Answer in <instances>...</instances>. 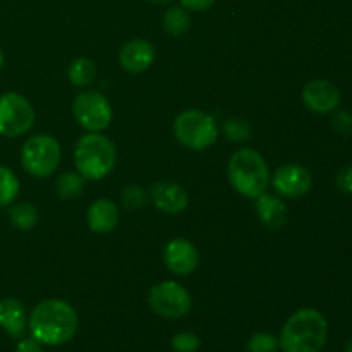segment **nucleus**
Returning <instances> with one entry per match:
<instances>
[{
  "label": "nucleus",
  "instance_id": "obj_6",
  "mask_svg": "<svg viewBox=\"0 0 352 352\" xmlns=\"http://www.w3.org/2000/svg\"><path fill=\"white\" fill-rule=\"evenodd\" d=\"M62 150L55 138L48 134H36L24 143L21 150V164L30 175L45 179L57 170Z\"/></svg>",
  "mask_w": 352,
  "mask_h": 352
},
{
  "label": "nucleus",
  "instance_id": "obj_14",
  "mask_svg": "<svg viewBox=\"0 0 352 352\" xmlns=\"http://www.w3.org/2000/svg\"><path fill=\"white\" fill-rule=\"evenodd\" d=\"M119 62L124 71L133 72V74L148 71L155 62L153 45L146 40H141V38L129 40L120 48Z\"/></svg>",
  "mask_w": 352,
  "mask_h": 352
},
{
  "label": "nucleus",
  "instance_id": "obj_25",
  "mask_svg": "<svg viewBox=\"0 0 352 352\" xmlns=\"http://www.w3.org/2000/svg\"><path fill=\"white\" fill-rule=\"evenodd\" d=\"M248 351L250 352H277L278 339L268 332H256L248 340Z\"/></svg>",
  "mask_w": 352,
  "mask_h": 352
},
{
  "label": "nucleus",
  "instance_id": "obj_31",
  "mask_svg": "<svg viewBox=\"0 0 352 352\" xmlns=\"http://www.w3.org/2000/svg\"><path fill=\"white\" fill-rule=\"evenodd\" d=\"M346 352H352V337L346 342Z\"/></svg>",
  "mask_w": 352,
  "mask_h": 352
},
{
  "label": "nucleus",
  "instance_id": "obj_7",
  "mask_svg": "<svg viewBox=\"0 0 352 352\" xmlns=\"http://www.w3.org/2000/svg\"><path fill=\"white\" fill-rule=\"evenodd\" d=\"M148 305L155 315L167 320H177L191 311L192 299L184 285L174 280H164L151 287Z\"/></svg>",
  "mask_w": 352,
  "mask_h": 352
},
{
  "label": "nucleus",
  "instance_id": "obj_13",
  "mask_svg": "<svg viewBox=\"0 0 352 352\" xmlns=\"http://www.w3.org/2000/svg\"><path fill=\"white\" fill-rule=\"evenodd\" d=\"M150 198L160 212L167 215L182 213L189 205L188 191L172 181H158L150 188Z\"/></svg>",
  "mask_w": 352,
  "mask_h": 352
},
{
  "label": "nucleus",
  "instance_id": "obj_28",
  "mask_svg": "<svg viewBox=\"0 0 352 352\" xmlns=\"http://www.w3.org/2000/svg\"><path fill=\"white\" fill-rule=\"evenodd\" d=\"M337 188L342 192L352 195V165H347L337 174Z\"/></svg>",
  "mask_w": 352,
  "mask_h": 352
},
{
  "label": "nucleus",
  "instance_id": "obj_17",
  "mask_svg": "<svg viewBox=\"0 0 352 352\" xmlns=\"http://www.w3.org/2000/svg\"><path fill=\"white\" fill-rule=\"evenodd\" d=\"M256 213L261 223L272 230H278L287 222V206L278 196L263 192L256 198Z\"/></svg>",
  "mask_w": 352,
  "mask_h": 352
},
{
  "label": "nucleus",
  "instance_id": "obj_24",
  "mask_svg": "<svg viewBox=\"0 0 352 352\" xmlns=\"http://www.w3.org/2000/svg\"><path fill=\"white\" fill-rule=\"evenodd\" d=\"M146 191L140 184H129L120 191V199L126 210H140L146 203Z\"/></svg>",
  "mask_w": 352,
  "mask_h": 352
},
{
  "label": "nucleus",
  "instance_id": "obj_8",
  "mask_svg": "<svg viewBox=\"0 0 352 352\" xmlns=\"http://www.w3.org/2000/svg\"><path fill=\"white\" fill-rule=\"evenodd\" d=\"M34 109L19 93L0 95V136L17 138L33 127Z\"/></svg>",
  "mask_w": 352,
  "mask_h": 352
},
{
  "label": "nucleus",
  "instance_id": "obj_22",
  "mask_svg": "<svg viewBox=\"0 0 352 352\" xmlns=\"http://www.w3.org/2000/svg\"><path fill=\"white\" fill-rule=\"evenodd\" d=\"M19 195V179L10 168L0 165V208L9 206Z\"/></svg>",
  "mask_w": 352,
  "mask_h": 352
},
{
  "label": "nucleus",
  "instance_id": "obj_11",
  "mask_svg": "<svg viewBox=\"0 0 352 352\" xmlns=\"http://www.w3.org/2000/svg\"><path fill=\"white\" fill-rule=\"evenodd\" d=\"M164 263L172 274L181 275V277L191 275L199 265V251L191 241L177 237L165 244Z\"/></svg>",
  "mask_w": 352,
  "mask_h": 352
},
{
  "label": "nucleus",
  "instance_id": "obj_18",
  "mask_svg": "<svg viewBox=\"0 0 352 352\" xmlns=\"http://www.w3.org/2000/svg\"><path fill=\"white\" fill-rule=\"evenodd\" d=\"M9 219L10 223H12L16 229L31 230L38 226V222H40V213H38V208L33 203L23 201L10 206Z\"/></svg>",
  "mask_w": 352,
  "mask_h": 352
},
{
  "label": "nucleus",
  "instance_id": "obj_10",
  "mask_svg": "<svg viewBox=\"0 0 352 352\" xmlns=\"http://www.w3.org/2000/svg\"><path fill=\"white\" fill-rule=\"evenodd\" d=\"M270 182L277 195L284 198H301L313 188V175L302 165L287 164L274 172Z\"/></svg>",
  "mask_w": 352,
  "mask_h": 352
},
{
  "label": "nucleus",
  "instance_id": "obj_21",
  "mask_svg": "<svg viewBox=\"0 0 352 352\" xmlns=\"http://www.w3.org/2000/svg\"><path fill=\"white\" fill-rule=\"evenodd\" d=\"M85 181L86 179L79 172H64L55 181V192L62 199H74L85 189Z\"/></svg>",
  "mask_w": 352,
  "mask_h": 352
},
{
  "label": "nucleus",
  "instance_id": "obj_1",
  "mask_svg": "<svg viewBox=\"0 0 352 352\" xmlns=\"http://www.w3.org/2000/svg\"><path fill=\"white\" fill-rule=\"evenodd\" d=\"M78 325L76 309L62 299H45L34 306L28 320L31 337L41 346L67 344L78 332Z\"/></svg>",
  "mask_w": 352,
  "mask_h": 352
},
{
  "label": "nucleus",
  "instance_id": "obj_4",
  "mask_svg": "<svg viewBox=\"0 0 352 352\" xmlns=\"http://www.w3.org/2000/svg\"><path fill=\"white\" fill-rule=\"evenodd\" d=\"M117 150L112 141L100 133L85 134L74 150V164L79 174L89 181H100L113 170Z\"/></svg>",
  "mask_w": 352,
  "mask_h": 352
},
{
  "label": "nucleus",
  "instance_id": "obj_2",
  "mask_svg": "<svg viewBox=\"0 0 352 352\" xmlns=\"http://www.w3.org/2000/svg\"><path fill=\"white\" fill-rule=\"evenodd\" d=\"M329 323L311 308L296 311L282 327L278 347L284 352H320L325 347Z\"/></svg>",
  "mask_w": 352,
  "mask_h": 352
},
{
  "label": "nucleus",
  "instance_id": "obj_27",
  "mask_svg": "<svg viewBox=\"0 0 352 352\" xmlns=\"http://www.w3.org/2000/svg\"><path fill=\"white\" fill-rule=\"evenodd\" d=\"M332 126H333V129H336L339 134H342V136H351L352 134V113L346 112V110H342V112H337L332 119Z\"/></svg>",
  "mask_w": 352,
  "mask_h": 352
},
{
  "label": "nucleus",
  "instance_id": "obj_12",
  "mask_svg": "<svg viewBox=\"0 0 352 352\" xmlns=\"http://www.w3.org/2000/svg\"><path fill=\"white\" fill-rule=\"evenodd\" d=\"M301 98L311 112L330 113L339 107L340 91L333 82L327 79H313L302 88Z\"/></svg>",
  "mask_w": 352,
  "mask_h": 352
},
{
  "label": "nucleus",
  "instance_id": "obj_23",
  "mask_svg": "<svg viewBox=\"0 0 352 352\" xmlns=\"http://www.w3.org/2000/svg\"><path fill=\"white\" fill-rule=\"evenodd\" d=\"M223 136L232 143H244L253 134V127L243 117H229L222 126Z\"/></svg>",
  "mask_w": 352,
  "mask_h": 352
},
{
  "label": "nucleus",
  "instance_id": "obj_33",
  "mask_svg": "<svg viewBox=\"0 0 352 352\" xmlns=\"http://www.w3.org/2000/svg\"><path fill=\"white\" fill-rule=\"evenodd\" d=\"M3 60H6V58H3V52L0 50V69H2V65H3Z\"/></svg>",
  "mask_w": 352,
  "mask_h": 352
},
{
  "label": "nucleus",
  "instance_id": "obj_19",
  "mask_svg": "<svg viewBox=\"0 0 352 352\" xmlns=\"http://www.w3.org/2000/svg\"><path fill=\"white\" fill-rule=\"evenodd\" d=\"M96 78V67L95 62L89 60L88 57H79L71 62L67 69V79L71 85L78 86V88H85V86L91 85Z\"/></svg>",
  "mask_w": 352,
  "mask_h": 352
},
{
  "label": "nucleus",
  "instance_id": "obj_20",
  "mask_svg": "<svg viewBox=\"0 0 352 352\" xmlns=\"http://www.w3.org/2000/svg\"><path fill=\"white\" fill-rule=\"evenodd\" d=\"M162 24H164V30L168 34L182 36L191 28V17L186 12L184 7H170V9L165 10L164 17H162Z\"/></svg>",
  "mask_w": 352,
  "mask_h": 352
},
{
  "label": "nucleus",
  "instance_id": "obj_15",
  "mask_svg": "<svg viewBox=\"0 0 352 352\" xmlns=\"http://www.w3.org/2000/svg\"><path fill=\"white\" fill-rule=\"evenodd\" d=\"M88 227L96 234H110L119 226V208L112 199L100 198L88 208Z\"/></svg>",
  "mask_w": 352,
  "mask_h": 352
},
{
  "label": "nucleus",
  "instance_id": "obj_9",
  "mask_svg": "<svg viewBox=\"0 0 352 352\" xmlns=\"http://www.w3.org/2000/svg\"><path fill=\"white\" fill-rule=\"evenodd\" d=\"M72 113L81 127L89 133H102L112 122L110 102L98 91L79 93L72 103Z\"/></svg>",
  "mask_w": 352,
  "mask_h": 352
},
{
  "label": "nucleus",
  "instance_id": "obj_16",
  "mask_svg": "<svg viewBox=\"0 0 352 352\" xmlns=\"http://www.w3.org/2000/svg\"><path fill=\"white\" fill-rule=\"evenodd\" d=\"M0 327L12 339H21L26 332L28 316L23 302L16 298L0 299Z\"/></svg>",
  "mask_w": 352,
  "mask_h": 352
},
{
  "label": "nucleus",
  "instance_id": "obj_26",
  "mask_svg": "<svg viewBox=\"0 0 352 352\" xmlns=\"http://www.w3.org/2000/svg\"><path fill=\"white\" fill-rule=\"evenodd\" d=\"M172 349L175 352H196L201 346V340L192 332H179L172 337Z\"/></svg>",
  "mask_w": 352,
  "mask_h": 352
},
{
  "label": "nucleus",
  "instance_id": "obj_32",
  "mask_svg": "<svg viewBox=\"0 0 352 352\" xmlns=\"http://www.w3.org/2000/svg\"><path fill=\"white\" fill-rule=\"evenodd\" d=\"M148 2H153V3H167V2H172V0H148Z\"/></svg>",
  "mask_w": 352,
  "mask_h": 352
},
{
  "label": "nucleus",
  "instance_id": "obj_5",
  "mask_svg": "<svg viewBox=\"0 0 352 352\" xmlns=\"http://www.w3.org/2000/svg\"><path fill=\"white\" fill-rule=\"evenodd\" d=\"M174 134L182 146L201 151L215 144L219 126L210 113L198 109H188L175 117Z\"/></svg>",
  "mask_w": 352,
  "mask_h": 352
},
{
  "label": "nucleus",
  "instance_id": "obj_30",
  "mask_svg": "<svg viewBox=\"0 0 352 352\" xmlns=\"http://www.w3.org/2000/svg\"><path fill=\"white\" fill-rule=\"evenodd\" d=\"M16 352H43V347L38 342L36 339H23L19 344H17Z\"/></svg>",
  "mask_w": 352,
  "mask_h": 352
},
{
  "label": "nucleus",
  "instance_id": "obj_3",
  "mask_svg": "<svg viewBox=\"0 0 352 352\" xmlns=\"http://www.w3.org/2000/svg\"><path fill=\"white\" fill-rule=\"evenodd\" d=\"M229 182L239 195L254 198L267 192L270 186V168L265 158L253 148L237 150L227 165Z\"/></svg>",
  "mask_w": 352,
  "mask_h": 352
},
{
  "label": "nucleus",
  "instance_id": "obj_29",
  "mask_svg": "<svg viewBox=\"0 0 352 352\" xmlns=\"http://www.w3.org/2000/svg\"><path fill=\"white\" fill-rule=\"evenodd\" d=\"M181 3L184 9L201 12V10H208L215 3V0H181Z\"/></svg>",
  "mask_w": 352,
  "mask_h": 352
}]
</instances>
